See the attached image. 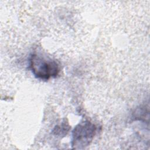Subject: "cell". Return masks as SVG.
<instances>
[{
  "label": "cell",
  "mask_w": 150,
  "mask_h": 150,
  "mask_svg": "<svg viewBox=\"0 0 150 150\" xmlns=\"http://www.w3.org/2000/svg\"><path fill=\"white\" fill-rule=\"evenodd\" d=\"M29 68L36 78L42 80L56 77L60 71V67L56 61L46 59L36 53L30 56Z\"/></svg>",
  "instance_id": "obj_1"
},
{
  "label": "cell",
  "mask_w": 150,
  "mask_h": 150,
  "mask_svg": "<svg viewBox=\"0 0 150 150\" xmlns=\"http://www.w3.org/2000/svg\"><path fill=\"white\" fill-rule=\"evenodd\" d=\"M97 127L94 124L86 120L77 124L72 131L71 146L74 149H83L92 141Z\"/></svg>",
  "instance_id": "obj_2"
}]
</instances>
